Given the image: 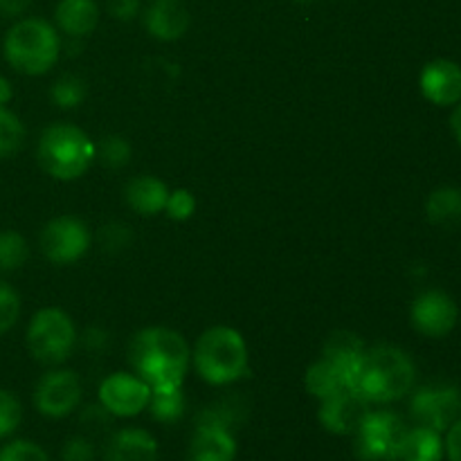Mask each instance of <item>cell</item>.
Returning <instances> with one entry per match:
<instances>
[{
  "label": "cell",
  "mask_w": 461,
  "mask_h": 461,
  "mask_svg": "<svg viewBox=\"0 0 461 461\" xmlns=\"http://www.w3.org/2000/svg\"><path fill=\"white\" fill-rule=\"evenodd\" d=\"M30 248L23 234L14 232V230H5L0 232V270L9 273V270L21 268L27 261Z\"/></svg>",
  "instance_id": "obj_25"
},
{
  "label": "cell",
  "mask_w": 461,
  "mask_h": 461,
  "mask_svg": "<svg viewBox=\"0 0 461 461\" xmlns=\"http://www.w3.org/2000/svg\"><path fill=\"white\" fill-rule=\"evenodd\" d=\"M5 59L23 75H45L61 54L57 30L43 18H23L5 36Z\"/></svg>",
  "instance_id": "obj_5"
},
{
  "label": "cell",
  "mask_w": 461,
  "mask_h": 461,
  "mask_svg": "<svg viewBox=\"0 0 461 461\" xmlns=\"http://www.w3.org/2000/svg\"><path fill=\"white\" fill-rule=\"evenodd\" d=\"M441 455H444V444L439 432L421 426L408 432L396 461H441Z\"/></svg>",
  "instance_id": "obj_22"
},
{
  "label": "cell",
  "mask_w": 461,
  "mask_h": 461,
  "mask_svg": "<svg viewBox=\"0 0 461 461\" xmlns=\"http://www.w3.org/2000/svg\"><path fill=\"white\" fill-rule=\"evenodd\" d=\"M306 390L313 394L315 399H327V396L338 394L342 390H349V374L342 365L333 363L331 358L322 356L318 363H313L306 372Z\"/></svg>",
  "instance_id": "obj_20"
},
{
  "label": "cell",
  "mask_w": 461,
  "mask_h": 461,
  "mask_svg": "<svg viewBox=\"0 0 461 461\" xmlns=\"http://www.w3.org/2000/svg\"><path fill=\"white\" fill-rule=\"evenodd\" d=\"M412 414L423 428L448 430L461 414V394L455 387H423L414 394Z\"/></svg>",
  "instance_id": "obj_11"
},
{
  "label": "cell",
  "mask_w": 461,
  "mask_h": 461,
  "mask_svg": "<svg viewBox=\"0 0 461 461\" xmlns=\"http://www.w3.org/2000/svg\"><path fill=\"white\" fill-rule=\"evenodd\" d=\"M408 432V426L396 414L369 412L356 432V453L365 461H396Z\"/></svg>",
  "instance_id": "obj_7"
},
{
  "label": "cell",
  "mask_w": 461,
  "mask_h": 461,
  "mask_svg": "<svg viewBox=\"0 0 461 461\" xmlns=\"http://www.w3.org/2000/svg\"><path fill=\"white\" fill-rule=\"evenodd\" d=\"M428 219L441 228H453L461 223V192L453 187H441L430 194L426 203Z\"/></svg>",
  "instance_id": "obj_23"
},
{
  "label": "cell",
  "mask_w": 461,
  "mask_h": 461,
  "mask_svg": "<svg viewBox=\"0 0 461 461\" xmlns=\"http://www.w3.org/2000/svg\"><path fill=\"white\" fill-rule=\"evenodd\" d=\"M450 461H461V419L448 428V439H446Z\"/></svg>",
  "instance_id": "obj_36"
},
{
  "label": "cell",
  "mask_w": 461,
  "mask_h": 461,
  "mask_svg": "<svg viewBox=\"0 0 461 461\" xmlns=\"http://www.w3.org/2000/svg\"><path fill=\"white\" fill-rule=\"evenodd\" d=\"M77 345V329L61 309H41L27 327V349L39 363L61 365Z\"/></svg>",
  "instance_id": "obj_6"
},
{
  "label": "cell",
  "mask_w": 461,
  "mask_h": 461,
  "mask_svg": "<svg viewBox=\"0 0 461 461\" xmlns=\"http://www.w3.org/2000/svg\"><path fill=\"white\" fill-rule=\"evenodd\" d=\"M106 461H158V441L151 432L124 428L108 441Z\"/></svg>",
  "instance_id": "obj_17"
},
{
  "label": "cell",
  "mask_w": 461,
  "mask_h": 461,
  "mask_svg": "<svg viewBox=\"0 0 461 461\" xmlns=\"http://www.w3.org/2000/svg\"><path fill=\"white\" fill-rule=\"evenodd\" d=\"M90 232L75 216H57L41 232V250L52 264H75L88 252Z\"/></svg>",
  "instance_id": "obj_8"
},
{
  "label": "cell",
  "mask_w": 461,
  "mask_h": 461,
  "mask_svg": "<svg viewBox=\"0 0 461 461\" xmlns=\"http://www.w3.org/2000/svg\"><path fill=\"white\" fill-rule=\"evenodd\" d=\"M32 0H0V16L3 18H16L30 7Z\"/></svg>",
  "instance_id": "obj_37"
},
{
  "label": "cell",
  "mask_w": 461,
  "mask_h": 461,
  "mask_svg": "<svg viewBox=\"0 0 461 461\" xmlns=\"http://www.w3.org/2000/svg\"><path fill=\"white\" fill-rule=\"evenodd\" d=\"M108 12L117 21H133L140 12V0H108Z\"/></svg>",
  "instance_id": "obj_35"
},
{
  "label": "cell",
  "mask_w": 461,
  "mask_h": 461,
  "mask_svg": "<svg viewBox=\"0 0 461 461\" xmlns=\"http://www.w3.org/2000/svg\"><path fill=\"white\" fill-rule=\"evenodd\" d=\"M459 318L457 304L441 291H428L412 304V324L423 336H448Z\"/></svg>",
  "instance_id": "obj_13"
},
{
  "label": "cell",
  "mask_w": 461,
  "mask_h": 461,
  "mask_svg": "<svg viewBox=\"0 0 461 461\" xmlns=\"http://www.w3.org/2000/svg\"><path fill=\"white\" fill-rule=\"evenodd\" d=\"M36 156L48 176L57 180H77L88 171L97 151L86 131L68 122H59L41 133Z\"/></svg>",
  "instance_id": "obj_4"
},
{
  "label": "cell",
  "mask_w": 461,
  "mask_h": 461,
  "mask_svg": "<svg viewBox=\"0 0 461 461\" xmlns=\"http://www.w3.org/2000/svg\"><path fill=\"white\" fill-rule=\"evenodd\" d=\"M363 354H365L363 340H360L356 333H349V331L333 333V336L327 340V345H324V356L331 358L333 363L342 365V367L347 369V374H349V390H351V378H354V372L356 367H358Z\"/></svg>",
  "instance_id": "obj_21"
},
{
  "label": "cell",
  "mask_w": 461,
  "mask_h": 461,
  "mask_svg": "<svg viewBox=\"0 0 461 461\" xmlns=\"http://www.w3.org/2000/svg\"><path fill=\"white\" fill-rule=\"evenodd\" d=\"M124 198L131 210L138 212L140 216H156L165 212L169 189L156 176H135L126 185Z\"/></svg>",
  "instance_id": "obj_18"
},
{
  "label": "cell",
  "mask_w": 461,
  "mask_h": 461,
  "mask_svg": "<svg viewBox=\"0 0 461 461\" xmlns=\"http://www.w3.org/2000/svg\"><path fill=\"white\" fill-rule=\"evenodd\" d=\"M189 9L183 0H153L144 14L147 32L158 41H178L189 30Z\"/></svg>",
  "instance_id": "obj_16"
},
{
  "label": "cell",
  "mask_w": 461,
  "mask_h": 461,
  "mask_svg": "<svg viewBox=\"0 0 461 461\" xmlns=\"http://www.w3.org/2000/svg\"><path fill=\"white\" fill-rule=\"evenodd\" d=\"M295 3H302V5H306V3H311V0H295Z\"/></svg>",
  "instance_id": "obj_40"
},
{
  "label": "cell",
  "mask_w": 461,
  "mask_h": 461,
  "mask_svg": "<svg viewBox=\"0 0 461 461\" xmlns=\"http://www.w3.org/2000/svg\"><path fill=\"white\" fill-rule=\"evenodd\" d=\"M369 412H372L369 401L356 394L354 390H342L322 399L318 419L333 435H356Z\"/></svg>",
  "instance_id": "obj_12"
},
{
  "label": "cell",
  "mask_w": 461,
  "mask_h": 461,
  "mask_svg": "<svg viewBox=\"0 0 461 461\" xmlns=\"http://www.w3.org/2000/svg\"><path fill=\"white\" fill-rule=\"evenodd\" d=\"M165 212L167 216L174 221L192 219L194 212H196V198H194V194L187 192V189H176V192H169Z\"/></svg>",
  "instance_id": "obj_31"
},
{
  "label": "cell",
  "mask_w": 461,
  "mask_h": 461,
  "mask_svg": "<svg viewBox=\"0 0 461 461\" xmlns=\"http://www.w3.org/2000/svg\"><path fill=\"white\" fill-rule=\"evenodd\" d=\"M450 124H453L455 138H457V142L461 144V104H459L457 108H455L453 117H450Z\"/></svg>",
  "instance_id": "obj_39"
},
{
  "label": "cell",
  "mask_w": 461,
  "mask_h": 461,
  "mask_svg": "<svg viewBox=\"0 0 461 461\" xmlns=\"http://www.w3.org/2000/svg\"><path fill=\"white\" fill-rule=\"evenodd\" d=\"M151 417L160 423H174L185 414V394L180 387H167V390H151L149 399Z\"/></svg>",
  "instance_id": "obj_24"
},
{
  "label": "cell",
  "mask_w": 461,
  "mask_h": 461,
  "mask_svg": "<svg viewBox=\"0 0 461 461\" xmlns=\"http://www.w3.org/2000/svg\"><path fill=\"white\" fill-rule=\"evenodd\" d=\"M63 461H95V448L84 437H72L61 450Z\"/></svg>",
  "instance_id": "obj_34"
},
{
  "label": "cell",
  "mask_w": 461,
  "mask_h": 461,
  "mask_svg": "<svg viewBox=\"0 0 461 461\" xmlns=\"http://www.w3.org/2000/svg\"><path fill=\"white\" fill-rule=\"evenodd\" d=\"M412 385L414 363L405 351L390 345L365 349L351 378V390L369 403H390L403 399Z\"/></svg>",
  "instance_id": "obj_2"
},
{
  "label": "cell",
  "mask_w": 461,
  "mask_h": 461,
  "mask_svg": "<svg viewBox=\"0 0 461 461\" xmlns=\"http://www.w3.org/2000/svg\"><path fill=\"white\" fill-rule=\"evenodd\" d=\"M23 408L21 401L7 390H0V439L9 437L18 426H21Z\"/></svg>",
  "instance_id": "obj_29"
},
{
  "label": "cell",
  "mask_w": 461,
  "mask_h": 461,
  "mask_svg": "<svg viewBox=\"0 0 461 461\" xmlns=\"http://www.w3.org/2000/svg\"><path fill=\"white\" fill-rule=\"evenodd\" d=\"M135 376L151 390L180 387L192 363V349L183 333L165 327H149L135 333L129 349Z\"/></svg>",
  "instance_id": "obj_1"
},
{
  "label": "cell",
  "mask_w": 461,
  "mask_h": 461,
  "mask_svg": "<svg viewBox=\"0 0 461 461\" xmlns=\"http://www.w3.org/2000/svg\"><path fill=\"white\" fill-rule=\"evenodd\" d=\"M95 151L97 156L95 158H102V162L111 169H120V167L129 165L131 156H133V149H131L129 140L122 138V135H108L104 138L102 142L95 144Z\"/></svg>",
  "instance_id": "obj_28"
},
{
  "label": "cell",
  "mask_w": 461,
  "mask_h": 461,
  "mask_svg": "<svg viewBox=\"0 0 461 461\" xmlns=\"http://www.w3.org/2000/svg\"><path fill=\"white\" fill-rule=\"evenodd\" d=\"M99 239H102V246L106 250H124L131 243V230L122 223H111L102 228Z\"/></svg>",
  "instance_id": "obj_33"
},
{
  "label": "cell",
  "mask_w": 461,
  "mask_h": 461,
  "mask_svg": "<svg viewBox=\"0 0 461 461\" xmlns=\"http://www.w3.org/2000/svg\"><path fill=\"white\" fill-rule=\"evenodd\" d=\"M57 25L70 39H84L93 34L99 23V7L95 0H61L57 5Z\"/></svg>",
  "instance_id": "obj_19"
},
{
  "label": "cell",
  "mask_w": 461,
  "mask_h": 461,
  "mask_svg": "<svg viewBox=\"0 0 461 461\" xmlns=\"http://www.w3.org/2000/svg\"><path fill=\"white\" fill-rule=\"evenodd\" d=\"M194 367L210 385H230L248 374V345L232 327H212L194 347Z\"/></svg>",
  "instance_id": "obj_3"
},
{
  "label": "cell",
  "mask_w": 461,
  "mask_h": 461,
  "mask_svg": "<svg viewBox=\"0 0 461 461\" xmlns=\"http://www.w3.org/2000/svg\"><path fill=\"white\" fill-rule=\"evenodd\" d=\"M419 86L423 97L437 106L457 104L461 99V68L448 59H437L423 68Z\"/></svg>",
  "instance_id": "obj_14"
},
{
  "label": "cell",
  "mask_w": 461,
  "mask_h": 461,
  "mask_svg": "<svg viewBox=\"0 0 461 461\" xmlns=\"http://www.w3.org/2000/svg\"><path fill=\"white\" fill-rule=\"evenodd\" d=\"M0 461H50L48 453L32 441H14L0 450Z\"/></svg>",
  "instance_id": "obj_32"
},
{
  "label": "cell",
  "mask_w": 461,
  "mask_h": 461,
  "mask_svg": "<svg viewBox=\"0 0 461 461\" xmlns=\"http://www.w3.org/2000/svg\"><path fill=\"white\" fill-rule=\"evenodd\" d=\"M21 318V297L9 284L0 282V333H7Z\"/></svg>",
  "instance_id": "obj_30"
},
{
  "label": "cell",
  "mask_w": 461,
  "mask_h": 461,
  "mask_svg": "<svg viewBox=\"0 0 461 461\" xmlns=\"http://www.w3.org/2000/svg\"><path fill=\"white\" fill-rule=\"evenodd\" d=\"M9 99H12V86H9L5 77H0V106H5Z\"/></svg>",
  "instance_id": "obj_38"
},
{
  "label": "cell",
  "mask_w": 461,
  "mask_h": 461,
  "mask_svg": "<svg viewBox=\"0 0 461 461\" xmlns=\"http://www.w3.org/2000/svg\"><path fill=\"white\" fill-rule=\"evenodd\" d=\"M81 401V381L70 369L45 374L34 392V403L43 417H68Z\"/></svg>",
  "instance_id": "obj_10"
},
{
  "label": "cell",
  "mask_w": 461,
  "mask_h": 461,
  "mask_svg": "<svg viewBox=\"0 0 461 461\" xmlns=\"http://www.w3.org/2000/svg\"><path fill=\"white\" fill-rule=\"evenodd\" d=\"M50 95L59 108H77L88 95V88H86V81L81 77L63 75L61 79L54 81Z\"/></svg>",
  "instance_id": "obj_27"
},
{
  "label": "cell",
  "mask_w": 461,
  "mask_h": 461,
  "mask_svg": "<svg viewBox=\"0 0 461 461\" xmlns=\"http://www.w3.org/2000/svg\"><path fill=\"white\" fill-rule=\"evenodd\" d=\"M234 457H237V441L230 428L198 421L196 435L189 444L187 461H234Z\"/></svg>",
  "instance_id": "obj_15"
},
{
  "label": "cell",
  "mask_w": 461,
  "mask_h": 461,
  "mask_svg": "<svg viewBox=\"0 0 461 461\" xmlns=\"http://www.w3.org/2000/svg\"><path fill=\"white\" fill-rule=\"evenodd\" d=\"M151 399V387L135 374L115 372L99 385V403L111 417H135Z\"/></svg>",
  "instance_id": "obj_9"
},
{
  "label": "cell",
  "mask_w": 461,
  "mask_h": 461,
  "mask_svg": "<svg viewBox=\"0 0 461 461\" xmlns=\"http://www.w3.org/2000/svg\"><path fill=\"white\" fill-rule=\"evenodd\" d=\"M23 140H25L23 122L12 111L0 106V158L14 156L23 147Z\"/></svg>",
  "instance_id": "obj_26"
}]
</instances>
